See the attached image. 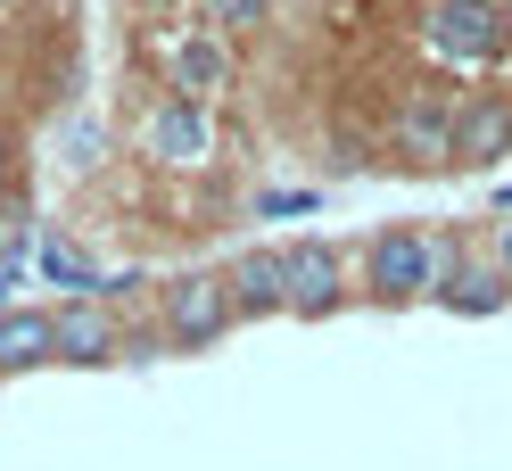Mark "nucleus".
<instances>
[{"label": "nucleus", "instance_id": "obj_1", "mask_svg": "<svg viewBox=\"0 0 512 471\" xmlns=\"http://www.w3.org/2000/svg\"><path fill=\"white\" fill-rule=\"evenodd\" d=\"M455 273V248L446 240H430V232H380L372 248H364V281H372V298H438V281Z\"/></svg>", "mask_w": 512, "mask_h": 471}, {"label": "nucleus", "instance_id": "obj_2", "mask_svg": "<svg viewBox=\"0 0 512 471\" xmlns=\"http://www.w3.org/2000/svg\"><path fill=\"white\" fill-rule=\"evenodd\" d=\"M430 50L455 67H488L512 50V9L504 0H430Z\"/></svg>", "mask_w": 512, "mask_h": 471}, {"label": "nucleus", "instance_id": "obj_3", "mask_svg": "<svg viewBox=\"0 0 512 471\" xmlns=\"http://www.w3.org/2000/svg\"><path fill=\"white\" fill-rule=\"evenodd\" d=\"M232 331V281L223 273H182L166 281V339L174 348H207Z\"/></svg>", "mask_w": 512, "mask_h": 471}, {"label": "nucleus", "instance_id": "obj_4", "mask_svg": "<svg viewBox=\"0 0 512 471\" xmlns=\"http://www.w3.org/2000/svg\"><path fill=\"white\" fill-rule=\"evenodd\" d=\"M281 273H290V314H331L347 298V273H339V248L331 240L281 248Z\"/></svg>", "mask_w": 512, "mask_h": 471}, {"label": "nucleus", "instance_id": "obj_5", "mask_svg": "<svg viewBox=\"0 0 512 471\" xmlns=\"http://www.w3.org/2000/svg\"><path fill=\"white\" fill-rule=\"evenodd\" d=\"M149 157H166V166H207L215 157V116L199 100H166L149 116Z\"/></svg>", "mask_w": 512, "mask_h": 471}, {"label": "nucleus", "instance_id": "obj_6", "mask_svg": "<svg viewBox=\"0 0 512 471\" xmlns=\"http://www.w3.org/2000/svg\"><path fill=\"white\" fill-rule=\"evenodd\" d=\"M50 331H58V364H116V348H124L100 298H67L50 314Z\"/></svg>", "mask_w": 512, "mask_h": 471}, {"label": "nucleus", "instance_id": "obj_7", "mask_svg": "<svg viewBox=\"0 0 512 471\" xmlns=\"http://www.w3.org/2000/svg\"><path fill=\"white\" fill-rule=\"evenodd\" d=\"M504 149H512V100H496V91L463 100L455 108V166H496Z\"/></svg>", "mask_w": 512, "mask_h": 471}, {"label": "nucleus", "instance_id": "obj_8", "mask_svg": "<svg viewBox=\"0 0 512 471\" xmlns=\"http://www.w3.org/2000/svg\"><path fill=\"white\" fill-rule=\"evenodd\" d=\"M397 149L413 157V166H455V100H438V91L405 100V116H397Z\"/></svg>", "mask_w": 512, "mask_h": 471}, {"label": "nucleus", "instance_id": "obj_9", "mask_svg": "<svg viewBox=\"0 0 512 471\" xmlns=\"http://www.w3.org/2000/svg\"><path fill=\"white\" fill-rule=\"evenodd\" d=\"M223 281H232V314H290V273H281V248H240Z\"/></svg>", "mask_w": 512, "mask_h": 471}, {"label": "nucleus", "instance_id": "obj_10", "mask_svg": "<svg viewBox=\"0 0 512 471\" xmlns=\"http://www.w3.org/2000/svg\"><path fill=\"white\" fill-rule=\"evenodd\" d=\"M232 83V50H223L215 34H182L174 42V100H215V91Z\"/></svg>", "mask_w": 512, "mask_h": 471}, {"label": "nucleus", "instance_id": "obj_11", "mask_svg": "<svg viewBox=\"0 0 512 471\" xmlns=\"http://www.w3.org/2000/svg\"><path fill=\"white\" fill-rule=\"evenodd\" d=\"M34 364H58V331H50V314L9 306L0 314V372H34Z\"/></svg>", "mask_w": 512, "mask_h": 471}, {"label": "nucleus", "instance_id": "obj_12", "mask_svg": "<svg viewBox=\"0 0 512 471\" xmlns=\"http://www.w3.org/2000/svg\"><path fill=\"white\" fill-rule=\"evenodd\" d=\"M438 298L455 306V314H496L512 290H504V265H455V273L438 281Z\"/></svg>", "mask_w": 512, "mask_h": 471}, {"label": "nucleus", "instance_id": "obj_13", "mask_svg": "<svg viewBox=\"0 0 512 471\" xmlns=\"http://www.w3.org/2000/svg\"><path fill=\"white\" fill-rule=\"evenodd\" d=\"M42 273L58 281V290H75V298H100V273H91V257H83V248H67V240L42 248Z\"/></svg>", "mask_w": 512, "mask_h": 471}, {"label": "nucleus", "instance_id": "obj_14", "mask_svg": "<svg viewBox=\"0 0 512 471\" xmlns=\"http://www.w3.org/2000/svg\"><path fill=\"white\" fill-rule=\"evenodd\" d=\"M265 17H273V0H215V25H232V34H248Z\"/></svg>", "mask_w": 512, "mask_h": 471}, {"label": "nucleus", "instance_id": "obj_15", "mask_svg": "<svg viewBox=\"0 0 512 471\" xmlns=\"http://www.w3.org/2000/svg\"><path fill=\"white\" fill-rule=\"evenodd\" d=\"M256 215H314V191H265Z\"/></svg>", "mask_w": 512, "mask_h": 471}, {"label": "nucleus", "instance_id": "obj_16", "mask_svg": "<svg viewBox=\"0 0 512 471\" xmlns=\"http://www.w3.org/2000/svg\"><path fill=\"white\" fill-rule=\"evenodd\" d=\"M9 290H17V273H0V314H9Z\"/></svg>", "mask_w": 512, "mask_h": 471}, {"label": "nucleus", "instance_id": "obj_17", "mask_svg": "<svg viewBox=\"0 0 512 471\" xmlns=\"http://www.w3.org/2000/svg\"><path fill=\"white\" fill-rule=\"evenodd\" d=\"M504 273H512V224H504Z\"/></svg>", "mask_w": 512, "mask_h": 471}, {"label": "nucleus", "instance_id": "obj_18", "mask_svg": "<svg viewBox=\"0 0 512 471\" xmlns=\"http://www.w3.org/2000/svg\"><path fill=\"white\" fill-rule=\"evenodd\" d=\"M0 166H9V133H0Z\"/></svg>", "mask_w": 512, "mask_h": 471}]
</instances>
